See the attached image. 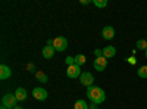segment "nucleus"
Listing matches in <instances>:
<instances>
[{
    "label": "nucleus",
    "mask_w": 147,
    "mask_h": 109,
    "mask_svg": "<svg viewBox=\"0 0 147 109\" xmlns=\"http://www.w3.org/2000/svg\"><path fill=\"white\" fill-rule=\"evenodd\" d=\"M87 97H88L93 103L100 105V103L105 102L106 94H105L103 89L97 87V86H91V87H87Z\"/></svg>",
    "instance_id": "1"
},
{
    "label": "nucleus",
    "mask_w": 147,
    "mask_h": 109,
    "mask_svg": "<svg viewBox=\"0 0 147 109\" xmlns=\"http://www.w3.org/2000/svg\"><path fill=\"white\" fill-rule=\"evenodd\" d=\"M16 102H18V99H16V96H15V93L12 94V93H7V94H5L3 97H2V106H6V108H12L13 109L15 106H16Z\"/></svg>",
    "instance_id": "2"
},
{
    "label": "nucleus",
    "mask_w": 147,
    "mask_h": 109,
    "mask_svg": "<svg viewBox=\"0 0 147 109\" xmlns=\"http://www.w3.org/2000/svg\"><path fill=\"white\" fill-rule=\"evenodd\" d=\"M53 47H55L56 52H63L68 47V40L65 37H56L53 40Z\"/></svg>",
    "instance_id": "3"
},
{
    "label": "nucleus",
    "mask_w": 147,
    "mask_h": 109,
    "mask_svg": "<svg viewBox=\"0 0 147 109\" xmlns=\"http://www.w3.org/2000/svg\"><path fill=\"white\" fill-rule=\"evenodd\" d=\"M80 81H81V84L82 86H85V87H91V86H94V77L91 75V72H82L81 74V77H80Z\"/></svg>",
    "instance_id": "4"
},
{
    "label": "nucleus",
    "mask_w": 147,
    "mask_h": 109,
    "mask_svg": "<svg viewBox=\"0 0 147 109\" xmlns=\"http://www.w3.org/2000/svg\"><path fill=\"white\" fill-rule=\"evenodd\" d=\"M94 69L96 71H99V72H102V71H105L106 68H107V59L105 58V56H100V58H96L94 59Z\"/></svg>",
    "instance_id": "5"
},
{
    "label": "nucleus",
    "mask_w": 147,
    "mask_h": 109,
    "mask_svg": "<svg viewBox=\"0 0 147 109\" xmlns=\"http://www.w3.org/2000/svg\"><path fill=\"white\" fill-rule=\"evenodd\" d=\"M81 74L82 72L80 71V66L78 65H71V66H68V71H66V75H68V78H77V77H81Z\"/></svg>",
    "instance_id": "6"
},
{
    "label": "nucleus",
    "mask_w": 147,
    "mask_h": 109,
    "mask_svg": "<svg viewBox=\"0 0 147 109\" xmlns=\"http://www.w3.org/2000/svg\"><path fill=\"white\" fill-rule=\"evenodd\" d=\"M32 96H34V99H37V100H46L49 94H47V91L43 87H35L32 90Z\"/></svg>",
    "instance_id": "7"
},
{
    "label": "nucleus",
    "mask_w": 147,
    "mask_h": 109,
    "mask_svg": "<svg viewBox=\"0 0 147 109\" xmlns=\"http://www.w3.org/2000/svg\"><path fill=\"white\" fill-rule=\"evenodd\" d=\"M102 35L105 40H112L115 37V28L110 27V25H106L103 30H102Z\"/></svg>",
    "instance_id": "8"
},
{
    "label": "nucleus",
    "mask_w": 147,
    "mask_h": 109,
    "mask_svg": "<svg viewBox=\"0 0 147 109\" xmlns=\"http://www.w3.org/2000/svg\"><path fill=\"white\" fill-rule=\"evenodd\" d=\"M55 47L53 46H46L43 47V50H41V55L44 56V59H52L55 56Z\"/></svg>",
    "instance_id": "9"
},
{
    "label": "nucleus",
    "mask_w": 147,
    "mask_h": 109,
    "mask_svg": "<svg viewBox=\"0 0 147 109\" xmlns=\"http://www.w3.org/2000/svg\"><path fill=\"white\" fill-rule=\"evenodd\" d=\"M115 55H116V49L113 46H106V47H103V56L106 58V59H112V58H115Z\"/></svg>",
    "instance_id": "10"
},
{
    "label": "nucleus",
    "mask_w": 147,
    "mask_h": 109,
    "mask_svg": "<svg viewBox=\"0 0 147 109\" xmlns=\"http://www.w3.org/2000/svg\"><path fill=\"white\" fill-rule=\"evenodd\" d=\"M10 75H12V71L9 66H6V65L0 66V80H7Z\"/></svg>",
    "instance_id": "11"
},
{
    "label": "nucleus",
    "mask_w": 147,
    "mask_h": 109,
    "mask_svg": "<svg viewBox=\"0 0 147 109\" xmlns=\"http://www.w3.org/2000/svg\"><path fill=\"white\" fill-rule=\"evenodd\" d=\"M15 96H16V99L19 102H24V100L27 99V90L24 89V87H18L16 91H15Z\"/></svg>",
    "instance_id": "12"
},
{
    "label": "nucleus",
    "mask_w": 147,
    "mask_h": 109,
    "mask_svg": "<svg viewBox=\"0 0 147 109\" xmlns=\"http://www.w3.org/2000/svg\"><path fill=\"white\" fill-rule=\"evenodd\" d=\"M35 78L38 80L40 83H44V84H46V83H47V80H49V78H47V75L44 74L43 71H37V72H35Z\"/></svg>",
    "instance_id": "13"
},
{
    "label": "nucleus",
    "mask_w": 147,
    "mask_h": 109,
    "mask_svg": "<svg viewBox=\"0 0 147 109\" xmlns=\"http://www.w3.org/2000/svg\"><path fill=\"white\" fill-rule=\"evenodd\" d=\"M74 109H90V108H88L87 103H85V100L80 99V100L75 102V105H74Z\"/></svg>",
    "instance_id": "14"
},
{
    "label": "nucleus",
    "mask_w": 147,
    "mask_h": 109,
    "mask_svg": "<svg viewBox=\"0 0 147 109\" xmlns=\"http://www.w3.org/2000/svg\"><path fill=\"white\" fill-rule=\"evenodd\" d=\"M85 62H87V59H85L84 55H77V56H75V65L81 66V65H84Z\"/></svg>",
    "instance_id": "15"
},
{
    "label": "nucleus",
    "mask_w": 147,
    "mask_h": 109,
    "mask_svg": "<svg viewBox=\"0 0 147 109\" xmlns=\"http://www.w3.org/2000/svg\"><path fill=\"white\" fill-rule=\"evenodd\" d=\"M137 74H138V77H140V78H147V65L140 66V68H138V71H137Z\"/></svg>",
    "instance_id": "16"
},
{
    "label": "nucleus",
    "mask_w": 147,
    "mask_h": 109,
    "mask_svg": "<svg viewBox=\"0 0 147 109\" xmlns=\"http://www.w3.org/2000/svg\"><path fill=\"white\" fill-rule=\"evenodd\" d=\"M137 49L138 50H147V41L146 40H137Z\"/></svg>",
    "instance_id": "17"
},
{
    "label": "nucleus",
    "mask_w": 147,
    "mask_h": 109,
    "mask_svg": "<svg viewBox=\"0 0 147 109\" xmlns=\"http://www.w3.org/2000/svg\"><path fill=\"white\" fill-rule=\"evenodd\" d=\"M93 5L97 7H106L107 6V0H93Z\"/></svg>",
    "instance_id": "18"
},
{
    "label": "nucleus",
    "mask_w": 147,
    "mask_h": 109,
    "mask_svg": "<svg viewBox=\"0 0 147 109\" xmlns=\"http://www.w3.org/2000/svg\"><path fill=\"white\" fill-rule=\"evenodd\" d=\"M65 64H66L68 66L74 65V64H75V58H72V56H68V58H65Z\"/></svg>",
    "instance_id": "19"
},
{
    "label": "nucleus",
    "mask_w": 147,
    "mask_h": 109,
    "mask_svg": "<svg viewBox=\"0 0 147 109\" xmlns=\"http://www.w3.org/2000/svg\"><path fill=\"white\" fill-rule=\"evenodd\" d=\"M94 55H96V58H100V56H103V50L102 49H96L94 50Z\"/></svg>",
    "instance_id": "20"
},
{
    "label": "nucleus",
    "mask_w": 147,
    "mask_h": 109,
    "mask_svg": "<svg viewBox=\"0 0 147 109\" xmlns=\"http://www.w3.org/2000/svg\"><path fill=\"white\" fill-rule=\"evenodd\" d=\"M90 109H99V105H96V103H91Z\"/></svg>",
    "instance_id": "21"
},
{
    "label": "nucleus",
    "mask_w": 147,
    "mask_h": 109,
    "mask_svg": "<svg viewBox=\"0 0 147 109\" xmlns=\"http://www.w3.org/2000/svg\"><path fill=\"white\" fill-rule=\"evenodd\" d=\"M80 3H81V5H84V6H85V5H88V3H90V2H88V0H81V2H80Z\"/></svg>",
    "instance_id": "22"
},
{
    "label": "nucleus",
    "mask_w": 147,
    "mask_h": 109,
    "mask_svg": "<svg viewBox=\"0 0 147 109\" xmlns=\"http://www.w3.org/2000/svg\"><path fill=\"white\" fill-rule=\"evenodd\" d=\"M13 109H24V108H22V106H15Z\"/></svg>",
    "instance_id": "23"
},
{
    "label": "nucleus",
    "mask_w": 147,
    "mask_h": 109,
    "mask_svg": "<svg viewBox=\"0 0 147 109\" xmlns=\"http://www.w3.org/2000/svg\"><path fill=\"white\" fill-rule=\"evenodd\" d=\"M0 109H9V108H6V106H0Z\"/></svg>",
    "instance_id": "24"
},
{
    "label": "nucleus",
    "mask_w": 147,
    "mask_h": 109,
    "mask_svg": "<svg viewBox=\"0 0 147 109\" xmlns=\"http://www.w3.org/2000/svg\"><path fill=\"white\" fill-rule=\"evenodd\" d=\"M144 55H146V59H147V50H146V52H144Z\"/></svg>",
    "instance_id": "25"
},
{
    "label": "nucleus",
    "mask_w": 147,
    "mask_h": 109,
    "mask_svg": "<svg viewBox=\"0 0 147 109\" xmlns=\"http://www.w3.org/2000/svg\"><path fill=\"white\" fill-rule=\"evenodd\" d=\"M146 41H147V39H146Z\"/></svg>",
    "instance_id": "26"
}]
</instances>
